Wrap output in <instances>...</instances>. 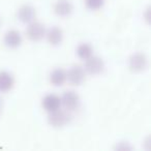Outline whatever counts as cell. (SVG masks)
I'll return each mask as SVG.
<instances>
[{"label":"cell","instance_id":"9c48e42d","mask_svg":"<svg viewBox=\"0 0 151 151\" xmlns=\"http://www.w3.org/2000/svg\"><path fill=\"white\" fill-rule=\"evenodd\" d=\"M4 44L9 48L16 49L22 44V36L17 30H9L4 35Z\"/></svg>","mask_w":151,"mask_h":151},{"label":"cell","instance_id":"ba28073f","mask_svg":"<svg viewBox=\"0 0 151 151\" xmlns=\"http://www.w3.org/2000/svg\"><path fill=\"white\" fill-rule=\"evenodd\" d=\"M61 99L56 94H48L42 99V107L46 111L53 112L57 109H60Z\"/></svg>","mask_w":151,"mask_h":151},{"label":"cell","instance_id":"30bf717a","mask_svg":"<svg viewBox=\"0 0 151 151\" xmlns=\"http://www.w3.org/2000/svg\"><path fill=\"white\" fill-rule=\"evenodd\" d=\"M73 4L69 0H58L55 4V14L59 17H66L73 12Z\"/></svg>","mask_w":151,"mask_h":151},{"label":"cell","instance_id":"5bb4252c","mask_svg":"<svg viewBox=\"0 0 151 151\" xmlns=\"http://www.w3.org/2000/svg\"><path fill=\"white\" fill-rule=\"evenodd\" d=\"M93 49L92 47L89 44H82L78 47V50H77V54L83 60H86L90 56H92Z\"/></svg>","mask_w":151,"mask_h":151},{"label":"cell","instance_id":"3957f363","mask_svg":"<svg viewBox=\"0 0 151 151\" xmlns=\"http://www.w3.org/2000/svg\"><path fill=\"white\" fill-rule=\"evenodd\" d=\"M129 69L132 73H141L145 70L148 65L147 57L143 53H134L129 58Z\"/></svg>","mask_w":151,"mask_h":151},{"label":"cell","instance_id":"4fadbf2b","mask_svg":"<svg viewBox=\"0 0 151 151\" xmlns=\"http://www.w3.org/2000/svg\"><path fill=\"white\" fill-rule=\"evenodd\" d=\"M66 81V71L63 68H56L51 73L50 82L54 86H61Z\"/></svg>","mask_w":151,"mask_h":151},{"label":"cell","instance_id":"8992f818","mask_svg":"<svg viewBox=\"0 0 151 151\" xmlns=\"http://www.w3.org/2000/svg\"><path fill=\"white\" fill-rule=\"evenodd\" d=\"M105 68L103 59L96 56H90L85 62V71L90 75H99Z\"/></svg>","mask_w":151,"mask_h":151},{"label":"cell","instance_id":"5b68a950","mask_svg":"<svg viewBox=\"0 0 151 151\" xmlns=\"http://www.w3.org/2000/svg\"><path fill=\"white\" fill-rule=\"evenodd\" d=\"M80 104V96L75 91H66L63 93L61 97V105L64 106L67 111H75L79 107Z\"/></svg>","mask_w":151,"mask_h":151},{"label":"cell","instance_id":"277c9868","mask_svg":"<svg viewBox=\"0 0 151 151\" xmlns=\"http://www.w3.org/2000/svg\"><path fill=\"white\" fill-rule=\"evenodd\" d=\"M66 79L73 86H80L85 81V69L80 65H73L66 73Z\"/></svg>","mask_w":151,"mask_h":151},{"label":"cell","instance_id":"7a4b0ae2","mask_svg":"<svg viewBox=\"0 0 151 151\" xmlns=\"http://www.w3.org/2000/svg\"><path fill=\"white\" fill-rule=\"evenodd\" d=\"M26 35L32 42H40L46 35V28L42 23L33 21L28 25Z\"/></svg>","mask_w":151,"mask_h":151},{"label":"cell","instance_id":"6da1fadb","mask_svg":"<svg viewBox=\"0 0 151 151\" xmlns=\"http://www.w3.org/2000/svg\"><path fill=\"white\" fill-rule=\"evenodd\" d=\"M69 115L67 112L63 110L57 109L53 112H50L48 117V122L53 127H63L69 122Z\"/></svg>","mask_w":151,"mask_h":151},{"label":"cell","instance_id":"52a82bcc","mask_svg":"<svg viewBox=\"0 0 151 151\" xmlns=\"http://www.w3.org/2000/svg\"><path fill=\"white\" fill-rule=\"evenodd\" d=\"M35 16H36L35 9L31 5H23L18 11V19L22 23H25V24L31 23L35 19Z\"/></svg>","mask_w":151,"mask_h":151},{"label":"cell","instance_id":"8fae6325","mask_svg":"<svg viewBox=\"0 0 151 151\" xmlns=\"http://www.w3.org/2000/svg\"><path fill=\"white\" fill-rule=\"evenodd\" d=\"M14 77L7 71H0V92H7L14 87Z\"/></svg>","mask_w":151,"mask_h":151},{"label":"cell","instance_id":"9a60e30c","mask_svg":"<svg viewBox=\"0 0 151 151\" xmlns=\"http://www.w3.org/2000/svg\"><path fill=\"white\" fill-rule=\"evenodd\" d=\"M104 2H105V0H85L86 6L92 11L99 9L104 5Z\"/></svg>","mask_w":151,"mask_h":151},{"label":"cell","instance_id":"7c38bea8","mask_svg":"<svg viewBox=\"0 0 151 151\" xmlns=\"http://www.w3.org/2000/svg\"><path fill=\"white\" fill-rule=\"evenodd\" d=\"M47 38L52 46H58L63 40V31L57 26L52 27L47 33Z\"/></svg>","mask_w":151,"mask_h":151}]
</instances>
